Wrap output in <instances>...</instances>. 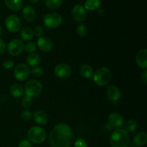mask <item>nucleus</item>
Segmentation results:
<instances>
[{
	"label": "nucleus",
	"mask_w": 147,
	"mask_h": 147,
	"mask_svg": "<svg viewBox=\"0 0 147 147\" xmlns=\"http://www.w3.org/2000/svg\"><path fill=\"white\" fill-rule=\"evenodd\" d=\"M74 138V134L68 125L58 123L50 132L49 143L52 147H70Z\"/></svg>",
	"instance_id": "obj_1"
},
{
	"label": "nucleus",
	"mask_w": 147,
	"mask_h": 147,
	"mask_svg": "<svg viewBox=\"0 0 147 147\" xmlns=\"http://www.w3.org/2000/svg\"><path fill=\"white\" fill-rule=\"evenodd\" d=\"M131 138L129 134L123 129H117L113 131L110 137L112 147H129Z\"/></svg>",
	"instance_id": "obj_2"
},
{
	"label": "nucleus",
	"mask_w": 147,
	"mask_h": 147,
	"mask_svg": "<svg viewBox=\"0 0 147 147\" xmlns=\"http://www.w3.org/2000/svg\"><path fill=\"white\" fill-rule=\"evenodd\" d=\"M93 76V81L97 86H105L110 83L112 78V73L108 67H102L98 69Z\"/></svg>",
	"instance_id": "obj_3"
},
{
	"label": "nucleus",
	"mask_w": 147,
	"mask_h": 147,
	"mask_svg": "<svg viewBox=\"0 0 147 147\" xmlns=\"http://www.w3.org/2000/svg\"><path fill=\"white\" fill-rule=\"evenodd\" d=\"M27 137L31 143L42 144L47 139V132L40 126H32L27 132Z\"/></svg>",
	"instance_id": "obj_4"
},
{
	"label": "nucleus",
	"mask_w": 147,
	"mask_h": 147,
	"mask_svg": "<svg viewBox=\"0 0 147 147\" xmlns=\"http://www.w3.org/2000/svg\"><path fill=\"white\" fill-rule=\"evenodd\" d=\"M42 90V84L36 79H31L26 83L24 86V92L25 96L30 98H35L38 96Z\"/></svg>",
	"instance_id": "obj_5"
},
{
	"label": "nucleus",
	"mask_w": 147,
	"mask_h": 147,
	"mask_svg": "<svg viewBox=\"0 0 147 147\" xmlns=\"http://www.w3.org/2000/svg\"><path fill=\"white\" fill-rule=\"evenodd\" d=\"M63 22V17L56 12H50L46 14L43 18V23L50 29H56L60 27Z\"/></svg>",
	"instance_id": "obj_6"
},
{
	"label": "nucleus",
	"mask_w": 147,
	"mask_h": 147,
	"mask_svg": "<svg viewBox=\"0 0 147 147\" xmlns=\"http://www.w3.org/2000/svg\"><path fill=\"white\" fill-rule=\"evenodd\" d=\"M24 44L22 40L19 39H14L8 43L7 46V50L9 54L11 56H18L24 50Z\"/></svg>",
	"instance_id": "obj_7"
},
{
	"label": "nucleus",
	"mask_w": 147,
	"mask_h": 147,
	"mask_svg": "<svg viewBox=\"0 0 147 147\" xmlns=\"http://www.w3.org/2000/svg\"><path fill=\"white\" fill-rule=\"evenodd\" d=\"M4 24L8 31L10 32L15 33L20 30L22 27V22L20 19L16 15H9L5 19Z\"/></svg>",
	"instance_id": "obj_8"
},
{
	"label": "nucleus",
	"mask_w": 147,
	"mask_h": 147,
	"mask_svg": "<svg viewBox=\"0 0 147 147\" xmlns=\"http://www.w3.org/2000/svg\"><path fill=\"white\" fill-rule=\"evenodd\" d=\"M30 66L27 64L20 63L17 65L14 70V76L19 81H24L30 75Z\"/></svg>",
	"instance_id": "obj_9"
},
{
	"label": "nucleus",
	"mask_w": 147,
	"mask_h": 147,
	"mask_svg": "<svg viewBox=\"0 0 147 147\" xmlns=\"http://www.w3.org/2000/svg\"><path fill=\"white\" fill-rule=\"evenodd\" d=\"M72 69L70 65L66 63H60L57 65L54 69V73L57 78L65 79L71 75Z\"/></svg>",
	"instance_id": "obj_10"
},
{
	"label": "nucleus",
	"mask_w": 147,
	"mask_h": 147,
	"mask_svg": "<svg viewBox=\"0 0 147 147\" xmlns=\"http://www.w3.org/2000/svg\"><path fill=\"white\" fill-rule=\"evenodd\" d=\"M72 16L76 22L81 23L85 21L87 17V12L83 5L77 4L72 9Z\"/></svg>",
	"instance_id": "obj_11"
},
{
	"label": "nucleus",
	"mask_w": 147,
	"mask_h": 147,
	"mask_svg": "<svg viewBox=\"0 0 147 147\" xmlns=\"http://www.w3.org/2000/svg\"><path fill=\"white\" fill-rule=\"evenodd\" d=\"M106 96L111 102L116 103L120 100L121 97V93L119 88L115 86H110L106 89Z\"/></svg>",
	"instance_id": "obj_12"
},
{
	"label": "nucleus",
	"mask_w": 147,
	"mask_h": 147,
	"mask_svg": "<svg viewBox=\"0 0 147 147\" xmlns=\"http://www.w3.org/2000/svg\"><path fill=\"white\" fill-rule=\"evenodd\" d=\"M37 47L44 53H49L53 48V43L50 38L46 37H41L37 40Z\"/></svg>",
	"instance_id": "obj_13"
},
{
	"label": "nucleus",
	"mask_w": 147,
	"mask_h": 147,
	"mask_svg": "<svg viewBox=\"0 0 147 147\" xmlns=\"http://www.w3.org/2000/svg\"><path fill=\"white\" fill-rule=\"evenodd\" d=\"M109 123L111 126L113 128L119 129L123 126L124 123V119L123 116L119 113H112L109 116Z\"/></svg>",
	"instance_id": "obj_14"
},
{
	"label": "nucleus",
	"mask_w": 147,
	"mask_h": 147,
	"mask_svg": "<svg viewBox=\"0 0 147 147\" xmlns=\"http://www.w3.org/2000/svg\"><path fill=\"white\" fill-rule=\"evenodd\" d=\"M136 63L141 68L146 70L147 67V50L142 49L137 53L136 56Z\"/></svg>",
	"instance_id": "obj_15"
},
{
	"label": "nucleus",
	"mask_w": 147,
	"mask_h": 147,
	"mask_svg": "<svg viewBox=\"0 0 147 147\" xmlns=\"http://www.w3.org/2000/svg\"><path fill=\"white\" fill-rule=\"evenodd\" d=\"M33 119L39 125H45L48 122L49 117L47 113L42 110H37L33 114Z\"/></svg>",
	"instance_id": "obj_16"
},
{
	"label": "nucleus",
	"mask_w": 147,
	"mask_h": 147,
	"mask_svg": "<svg viewBox=\"0 0 147 147\" xmlns=\"http://www.w3.org/2000/svg\"><path fill=\"white\" fill-rule=\"evenodd\" d=\"M22 16L26 21L28 22H32L36 18L35 10L30 5H26L23 8Z\"/></svg>",
	"instance_id": "obj_17"
},
{
	"label": "nucleus",
	"mask_w": 147,
	"mask_h": 147,
	"mask_svg": "<svg viewBox=\"0 0 147 147\" xmlns=\"http://www.w3.org/2000/svg\"><path fill=\"white\" fill-rule=\"evenodd\" d=\"M147 143V134L145 131L138 133L133 139V146L134 147H142Z\"/></svg>",
	"instance_id": "obj_18"
},
{
	"label": "nucleus",
	"mask_w": 147,
	"mask_h": 147,
	"mask_svg": "<svg viewBox=\"0 0 147 147\" xmlns=\"http://www.w3.org/2000/svg\"><path fill=\"white\" fill-rule=\"evenodd\" d=\"M4 4L9 9L13 11H19L23 6L22 0H4Z\"/></svg>",
	"instance_id": "obj_19"
},
{
	"label": "nucleus",
	"mask_w": 147,
	"mask_h": 147,
	"mask_svg": "<svg viewBox=\"0 0 147 147\" xmlns=\"http://www.w3.org/2000/svg\"><path fill=\"white\" fill-rule=\"evenodd\" d=\"M9 91L11 96L15 98H20L22 97L24 93V88L22 87L21 85L17 84V83H14L12 86H11Z\"/></svg>",
	"instance_id": "obj_20"
},
{
	"label": "nucleus",
	"mask_w": 147,
	"mask_h": 147,
	"mask_svg": "<svg viewBox=\"0 0 147 147\" xmlns=\"http://www.w3.org/2000/svg\"><path fill=\"white\" fill-rule=\"evenodd\" d=\"M40 61H41V58H40V55L35 53L29 54L27 57V63L28 64V66L37 67L40 63Z\"/></svg>",
	"instance_id": "obj_21"
},
{
	"label": "nucleus",
	"mask_w": 147,
	"mask_h": 147,
	"mask_svg": "<svg viewBox=\"0 0 147 147\" xmlns=\"http://www.w3.org/2000/svg\"><path fill=\"white\" fill-rule=\"evenodd\" d=\"M20 37L25 41H30L34 37L33 30L30 27H24L20 31Z\"/></svg>",
	"instance_id": "obj_22"
},
{
	"label": "nucleus",
	"mask_w": 147,
	"mask_h": 147,
	"mask_svg": "<svg viewBox=\"0 0 147 147\" xmlns=\"http://www.w3.org/2000/svg\"><path fill=\"white\" fill-rule=\"evenodd\" d=\"M80 73L82 77L85 78L86 79H89L93 76V70L90 65L87 64H84L83 65H81V67H80Z\"/></svg>",
	"instance_id": "obj_23"
},
{
	"label": "nucleus",
	"mask_w": 147,
	"mask_h": 147,
	"mask_svg": "<svg viewBox=\"0 0 147 147\" xmlns=\"http://www.w3.org/2000/svg\"><path fill=\"white\" fill-rule=\"evenodd\" d=\"M100 7V0H86L84 4V8L86 10L94 11Z\"/></svg>",
	"instance_id": "obj_24"
},
{
	"label": "nucleus",
	"mask_w": 147,
	"mask_h": 147,
	"mask_svg": "<svg viewBox=\"0 0 147 147\" xmlns=\"http://www.w3.org/2000/svg\"><path fill=\"white\" fill-rule=\"evenodd\" d=\"M137 129V122L134 119H129L126 122L124 126V130H126L128 133L134 132Z\"/></svg>",
	"instance_id": "obj_25"
},
{
	"label": "nucleus",
	"mask_w": 147,
	"mask_h": 147,
	"mask_svg": "<svg viewBox=\"0 0 147 147\" xmlns=\"http://www.w3.org/2000/svg\"><path fill=\"white\" fill-rule=\"evenodd\" d=\"M63 0H45V5L50 9H57L60 8Z\"/></svg>",
	"instance_id": "obj_26"
},
{
	"label": "nucleus",
	"mask_w": 147,
	"mask_h": 147,
	"mask_svg": "<svg viewBox=\"0 0 147 147\" xmlns=\"http://www.w3.org/2000/svg\"><path fill=\"white\" fill-rule=\"evenodd\" d=\"M76 32L79 37H83L88 34V27L83 23H80L76 27Z\"/></svg>",
	"instance_id": "obj_27"
},
{
	"label": "nucleus",
	"mask_w": 147,
	"mask_h": 147,
	"mask_svg": "<svg viewBox=\"0 0 147 147\" xmlns=\"http://www.w3.org/2000/svg\"><path fill=\"white\" fill-rule=\"evenodd\" d=\"M37 45L33 42H29L27 44L24 45V50H25L26 53L31 54V53H34V52L37 50Z\"/></svg>",
	"instance_id": "obj_28"
},
{
	"label": "nucleus",
	"mask_w": 147,
	"mask_h": 147,
	"mask_svg": "<svg viewBox=\"0 0 147 147\" xmlns=\"http://www.w3.org/2000/svg\"><path fill=\"white\" fill-rule=\"evenodd\" d=\"M32 103V98L29 97V96H25L24 97L22 98L21 100V105L23 108H29L31 106Z\"/></svg>",
	"instance_id": "obj_29"
},
{
	"label": "nucleus",
	"mask_w": 147,
	"mask_h": 147,
	"mask_svg": "<svg viewBox=\"0 0 147 147\" xmlns=\"http://www.w3.org/2000/svg\"><path fill=\"white\" fill-rule=\"evenodd\" d=\"M30 74L34 78H40L42 76L43 70L40 67H34L30 71Z\"/></svg>",
	"instance_id": "obj_30"
},
{
	"label": "nucleus",
	"mask_w": 147,
	"mask_h": 147,
	"mask_svg": "<svg viewBox=\"0 0 147 147\" xmlns=\"http://www.w3.org/2000/svg\"><path fill=\"white\" fill-rule=\"evenodd\" d=\"M20 116H21V118L24 121H30V119H32V113L30 111L24 110L22 112Z\"/></svg>",
	"instance_id": "obj_31"
},
{
	"label": "nucleus",
	"mask_w": 147,
	"mask_h": 147,
	"mask_svg": "<svg viewBox=\"0 0 147 147\" xmlns=\"http://www.w3.org/2000/svg\"><path fill=\"white\" fill-rule=\"evenodd\" d=\"M33 32H34V34H35V35L40 38V37H42V34H44V29L42 26L37 25L34 27Z\"/></svg>",
	"instance_id": "obj_32"
},
{
	"label": "nucleus",
	"mask_w": 147,
	"mask_h": 147,
	"mask_svg": "<svg viewBox=\"0 0 147 147\" xmlns=\"http://www.w3.org/2000/svg\"><path fill=\"white\" fill-rule=\"evenodd\" d=\"M14 65H15V63L13 60H7L3 63L2 66L6 70H10L14 67Z\"/></svg>",
	"instance_id": "obj_33"
},
{
	"label": "nucleus",
	"mask_w": 147,
	"mask_h": 147,
	"mask_svg": "<svg viewBox=\"0 0 147 147\" xmlns=\"http://www.w3.org/2000/svg\"><path fill=\"white\" fill-rule=\"evenodd\" d=\"M74 147H88L87 144L83 139H78L74 144Z\"/></svg>",
	"instance_id": "obj_34"
},
{
	"label": "nucleus",
	"mask_w": 147,
	"mask_h": 147,
	"mask_svg": "<svg viewBox=\"0 0 147 147\" xmlns=\"http://www.w3.org/2000/svg\"><path fill=\"white\" fill-rule=\"evenodd\" d=\"M18 147H32V144L29 140L24 139L19 143Z\"/></svg>",
	"instance_id": "obj_35"
},
{
	"label": "nucleus",
	"mask_w": 147,
	"mask_h": 147,
	"mask_svg": "<svg viewBox=\"0 0 147 147\" xmlns=\"http://www.w3.org/2000/svg\"><path fill=\"white\" fill-rule=\"evenodd\" d=\"M7 50V45L1 39H0V55H3Z\"/></svg>",
	"instance_id": "obj_36"
},
{
	"label": "nucleus",
	"mask_w": 147,
	"mask_h": 147,
	"mask_svg": "<svg viewBox=\"0 0 147 147\" xmlns=\"http://www.w3.org/2000/svg\"><path fill=\"white\" fill-rule=\"evenodd\" d=\"M141 78H142V81L144 83L145 85L147 84V70H145L142 73V76H141Z\"/></svg>",
	"instance_id": "obj_37"
},
{
	"label": "nucleus",
	"mask_w": 147,
	"mask_h": 147,
	"mask_svg": "<svg viewBox=\"0 0 147 147\" xmlns=\"http://www.w3.org/2000/svg\"><path fill=\"white\" fill-rule=\"evenodd\" d=\"M29 1H30L31 3H33V4H35V3L38 2V1H40V0H29Z\"/></svg>",
	"instance_id": "obj_38"
},
{
	"label": "nucleus",
	"mask_w": 147,
	"mask_h": 147,
	"mask_svg": "<svg viewBox=\"0 0 147 147\" xmlns=\"http://www.w3.org/2000/svg\"><path fill=\"white\" fill-rule=\"evenodd\" d=\"M3 34V30H2V27L0 26V37H1V35H2Z\"/></svg>",
	"instance_id": "obj_39"
}]
</instances>
